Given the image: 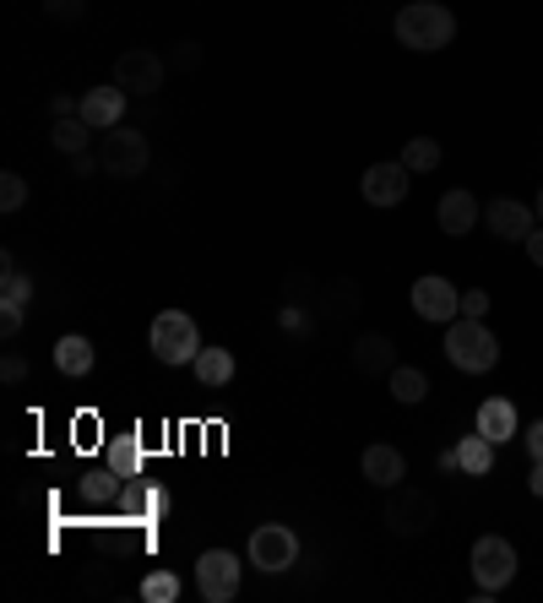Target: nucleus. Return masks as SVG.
Here are the masks:
<instances>
[{"mask_svg":"<svg viewBox=\"0 0 543 603\" xmlns=\"http://www.w3.org/2000/svg\"><path fill=\"white\" fill-rule=\"evenodd\" d=\"M0 381H6V387H22V381H28V359H22V353H6V359H0Z\"/></svg>","mask_w":543,"mask_h":603,"instance_id":"72a5a7b5","label":"nucleus"},{"mask_svg":"<svg viewBox=\"0 0 543 603\" xmlns=\"http://www.w3.org/2000/svg\"><path fill=\"white\" fill-rule=\"evenodd\" d=\"M239 576H245V565H239L234 549H206L196 560V588H202L206 603H234L239 599Z\"/></svg>","mask_w":543,"mask_h":603,"instance_id":"6e6552de","label":"nucleus"},{"mask_svg":"<svg viewBox=\"0 0 543 603\" xmlns=\"http://www.w3.org/2000/svg\"><path fill=\"white\" fill-rule=\"evenodd\" d=\"M71 174H104L98 152H76V158H71Z\"/></svg>","mask_w":543,"mask_h":603,"instance_id":"58836bf2","label":"nucleus"},{"mask_svg":"<svg viewBox=\"0 0 543 603\" xmlns=\"http://www.w3.org/2000/svg\"><path fill=\"white\" fill-rule=\"evenodd\" d=\"M191 370H196V381H202V387H228V381H234V353L206 342L202 353H196V364H191Z\"/></svg>","mask_w":543,"mask_h":603,"instance_id":"4be33fe9","label":"nucleus"},{"mask_svg":"<svg viewBox=\"0 0 543 603\" xmlns=\"http://www.w3.org/2000/svg\"><path fill=\"white\" fill-rule=\"evenodd\" d=\"M413 310H418V321L451 327V321L462 316V294H457L446 277H418V283H413Z\"/></svg>","mask_w":543,"mask_h":603,"instance_id":"9b49d317","label":"nucleus"},{"mask_svg":"<svg viewBox=\"0 0 543 603\" xmlns=\"http://www.w3.org/2000/svg\"><path fill=\"white\" fill-rule=\"evenodd\" d=\"M407 186H413V169L403 158H392V163H370L359 191H364L370 207H397V201H407Z\"/></svg>","mask_w":543,"mask_h":603,"instance_id":"f8f14e48","label":"nucleus"},{"mask_svg":"<svg viewBox=\"0 0 543 603\" xmlns=\"http://www.w3.org/2000/svg\"><path fill=\"white\" fill-rule=\"evenodd\" d=\"M163 76H169V55H158V50H147V44H131V50H120L115 55V82L126 87V93H158L163 87Z\"/></svg>","mask_w":543,"mask_h":603,"instance_id":"1a4fd4ad","label":"nucleus"},{"mask_svg":"<svg viewBox=\"0 0 543 603\" xmlns=\"http://www.w3.org/2000/svg\"><path fill=\"white\" fill-rule=\"evenodd\" d=\"M202 66V44L196 39H180L174 50H169V71H196Z\"/></svg>","mask_w":543,"mask_h":603,"instance_id":"2f4dec72","label":"nucleus"},{"mask_svg":"<svg viewBox=\"0 0 543 603\" xmlns=\"http://www.w3.org/2000/svg\"><path fill=\"white\" fill-rule=\"evenodd\" d=\"M321 316L327 321H353L359 316V283L353 277H338V283L321 288Z\"/></svg>","mask_w":543,"mask_h":603,"instance_id":"6ab92c4d","label":"nucleus"},{"mask_svg":"<svg viewBox=\"0 0 543 603\" xmlns=\"http://www.w3.org/2000/svg\"><path fill=\"white\" fill-rule=\"evenodd\" d=\"M50 115H55V120H71V115H82V98H71V93H55V98H50Z\"/></svg>","mask_w":543,"mask_h":603,"instance_id":"4c0bfd02","label":"nucleus"},{"mask_svg":"<svg viewBox=\"0 0 543 603\" xmlns=\"http://www.w3.org/2000/svg\"><path fill=\"white\" fill-rule=\"evenodd\" d=\"M82 500H87V506H120V500H126V495H120V473L109 468V463L93 468L82 478Z\"/></svg>","mask_w":543,"mask_h":603,"instance_id":"5701e85b","label":"nucleus"},{"mask_svg":"<svg viewBox=\"0 0 543 603\" xmlns=\"http://www.w3.org/2000/svg\"><path fill=\"white\" fill-rule=\"evenodd\" d=\"M147 342H152V353H158L163 364H196V353H202L196 316H191V310H158Z\"/></svg>","mask_w":543,"mask_h":603,"instance_id":"7ed1b4c3","label":"nucleus"},{"mask_svg":"<svg viewBox=\"0 0 543 603\" xmlns=\"http://www.w3.org/2000/svg\"><path fill=\"white\" fill-rule=\"evenodd\" d=\"M533 212H539V223H543V191H539V201H533Z\"/></svg>","mask_w":543,"mask_h":603,"instance_id":"37998d69","label":"nucleus"},{"mask_svg":"<svg viewBox=\"0 0 543 603\" xmlns=\"http://www.w3.org/2000/svg\"><path fill=\"white\" fill-rule=\"evenodd\" d=\"M457 468L473 473V478H483V473L494 468V441L489 435H462V446H457Z\"/></svg>","mask_w":543,"mask_h":603,"instance_id":"393cba45","label":"nucleus"},{"mask_svg":"<svg viewBox=\"0 0 543 603\" xmlns=\"http://www.w3.org/2000/svg\"><path fill=\"white\" fill-rule=\"evenodd\" d=\"M359 468H364V478H370L375 489H397V484L407 478V463H403L397 446H364Z\"/></svg>","mask_w":543,"mask_h":603,"instance_id":"a211bd4d","label":"nucleus"},{"mask_svg":"<svg viewBox=\"0 0 543 603\" xmlns=\"http://www.w3.org/2000/svg\"><path fill=\"white\" fill-rule=\"evenodd\" d=\"M468 565H473L478 599H494V593L511 588V576H517V549H511V538L483 533L473 543V554H468Z\"/></svg>","mask_w":543,"mask_h":603,"instance_id":"20e7f679","label":"nucleus"},{"mask_svg":"<svg viewBox=\"0 0 543 603\" xmlns=\"http://www.w3.org/2000/svg\"><path fill=\"white\" fill-rule=\"evenodd\" d=\"M522 441H528V452H533V463H543V419H539V424H533V430H528V435H522Z\"/></svg>","mask_w":543,"mask_h":603,"instance_id":"a19ab883","label":"nucleus"},{"mask_svg":"<svg viewBox=\"0 0 543 603\" xmlns=\"http://www.w3.org/2000/svg\"><path fill=\"white\" fill-rule=\"evenodd\" d=\"M403 163L413 174H435V169H440V141H435V136H413L403 147Z\"/></svg>","mask_w":543,"mask_h":603,"instance_id":"bb28decb","label":"nucleus"},{"mask_svg":"<svg viewBox=\"0 0 543 603\" xmlns=\"http://www.w3.org/2000/svg\"><path fill=\"white\" fill-rule=\"evenodd\" d=\"M446 359L462 370V375H489L494 364H500V342L494 332L473 321V316H457L451 327H446Z\"/></svg>","mask_w":543,"mask_h":603,"instance_id":"f03ea898","label":"nucleus"},{"mask_svg":"<svg viewBox=\"0 0 543 603\" xmlns=\"http://www.w3.org/2000/svg\"><path fill=\"white\" fill-rule=\"evenodd\" d=\"M483 223H489V234L494 240H528L533 229H539V212L533 207H522V201H511V197H500V201H489L483 207Z\"/></svg>","mask_w":543,"mask_h":603,"instance_id":"ddd939ff","label":"nucleus"},{"mask_svg":"<svg viewBox=\"0 0 543 603\" xmlns=\"http://www.w3.org/2000/svg\"><path fill=\"white\" fill-rule=\"evenodd\" d=\"M87 136H93V126H87L82 115H71V120H55V126H50V147L76 158V152H87Z\"/></svg>","mask_w":543,"mask_h":603,"instance_id":"a878e982","label":"nucleus"},{"mask_svg":"<svg viewBox=\"0 0 543 603\" xmlns=\"http://www.w3.org/2000/svg\"><path fill=\"white\" fill-rule=\"evenodd\" d=\"M435 223H440V234L462 240V234H473L478 223H483V207H478L473 191H446L440 207H435Z\"/></svg>","mask_w":543,"mask_h":603,"instance_id":"2eb2a0df","label":"nucleus"},{"mask_svg":"<svg viewBox=\"0 0 543 603\" xmlns=\"http://www.w3.org/2000/svg\"><path fill=\"white\" fill-rule=\"evenodd\" d=\"M473 430H478V435H489L494 446H505V441L522 430V419H517V402H511V398H483V402H478Z\"/></svg>","mask_w":543,"mask_h":603,"instance_id":"dca6fc26","label":"nucleus"},{"mask_svg":"<svg viewBox=\"0 0 543 603\" xmlns=\"http://www.w3.org/2000/svg\"><path fill=\"white\" fill-rule=\"evenodd\" d=\"M22 207H28V180L6 169V174H0V212L11 218V212H22Z\"/></svg>","mask_w":543,"mask_h":603,"instance_id":"c756f323","label":"nucleus"},{"mask_svg":"<svg viewBox=\"0 0 543 603\" xmlns=\"http://www.w3.org/2000/svg\"><path fill=\"white\" fill-rule=\"evenodd\" d=\"M93 359H98V353H93V342H87L82 332H66L61 342H55V370H61V375H87Z\"/></svg>","mask_w":543,"mask_h":603,"instance_id":"412c9836","label":"nucleus"},{"mask_svg":"<svg viewBox=\"0 0 543 603\" xmlns=\"http://www.w3.org/2000/svg\"><path fill=\"white\" fill-rule=\"evenodd\" d=\"M141 599L147 603H174L180 599V576H174V571H147V576H141Z\"/></svg>","mask_w":543,"mask_h":603,"instance_id":"c85d7f7f","label":"nucleus"},{"mask_svg":"<svg viewBox=\"0 0 543 603\" xmlns=\"http://www.w3.org/2000/svg\"><path fill=\"white\" fill-rule=\"evenodd\" d=\"M98 163H104V174H115V180H141L147 163H152V147H147V136L131 131V126L120 120L115 131H104V141H98Z\"/></svg>","mask_w":543,"mask_h":603,"instance_id":"39448f33","label":"nucleus"},{"mask_svg":"<svg viewBox=\"0 0 543 603\" xmlns=\"http://www.w3.org/2000/svg\"><path fill=\"white\" fill-rule=\"evenodd\" d=\"M71 441H76V446H93V441H98V419H93V413H82V419L71 424Z\"/></svg>","mask_w":543,"mask_h":603,"instance_id":"c9c22d12","label":"nucleus"},{"mask_svg":"<svg viewBox=\"0 0 543 603\" xmlns=\"http://www.w3.org/2000/svg\"><path fill=\"white\" fill-rule=\"evenodd\" d=\"M50 22H82V0H44Z\"/></svg>","mask_w":543,"mask_h":603,"instance_id":"473e14b6","label":"nucleus"},{"mask_svg":"<svg viewBox=\"0 0 543 603\" xmlns=\"http://www.w3.org/2000/svg\"><path fill=\"white\" fill-rule=\"evenodd\" d=\"M348 359H353L359 375H392L397 370V348H392V337H381V332H364L348 348Z\"/></svg>","mask_w":543,"mask_h":603,"instance_id":"f3484780","label":"nucleus"},{"mask_svg":"<svg viewBox=\"0 0 543 603\" xmlns=\"http://www.w3.org/2000/svg\"><path fill=\"white\" fill-rule=\"evenodd\" d=\"M126 87L120 82H109V87H87L82 93V120L93 126V131H115L120 120H126Z\"/></svg>","mask_w":543,"mask_h":603,"instance_id":"4468645a","label":"nucleus"},{"mask_svg":"<svg viewBox=\"0 0 543 603\" xmlns=\"http://www.w3.org/2000/svg\"><path fill=\"white\" fill-rule=\"evenodd\" d=\"M120 511H126V517H158V511H169V495H158V489L136 484L131 495L120 500Z\"/></svg>","mask_w":543,"mask_h":603,"instance_id":"cd10ccee","label":"nucleus"},{"mask_svg":"<svg viewBox=\"0 0 543 603\" xmlns=\"http://www.w3.org/2000/svg\"><path fill=\"white\" fill-rule=\"evenodd\" d=\"M277 321H283V332H310V310L305 305H283Z\"/></svg>","mask_w":543,"mask_h":603,"instance_id":"f704fd0d","label":"nucleus"},{"mask_svg":"<svg viewBox=\"0 0 543 603\" xmlns=\"http://www.w3.org/2000/svg\"><path fill=\"white\" fill-rule=\"evenodd\" d=\"M283 299H288V305H310V299H316V283H310L305 272H288V277H283Z\"/></svg>","mask_w":543,"mask_h":603,"instance_id":"7c9ffc66","label":"nucleus"},{"mask_svg":"<svg viewBox=\"0 0 543 603\" xmlns=\"http://www.w3.org/2000/svg\"><path fill=\"white\" fill-rule=\"evenodd\" d=\"M251 565L256 571H267V576H283V571H294V560H299V533L294 528H283V522H262L256 533H251Z\"/></svg>","mask_w":543,"mask_h":603,"instance_id":"0eeeda50","label":"nucleus"},{"mask_svg":"<svg viewBox=\"0 0 543 603\" xmlns=\"http://www.w3.org/2000/svg\"><path fill=\"white\" fill-rule=\"evenodd\" d=\"M104 463L120 473L126 484H136V478H141V435H131V430H126V435H115V441L104 446Z\"/></svg>","mask_w":543,"mask_h":603,"instance_id":"aec40b11","label":"nucleus"},{"mask_svg":"<svg viewBox=\"0 0 543 603\" xmlns=\"http://www.w3.org/2000/svg\"><path fill=\"white\" fill-rule=\"evenodd\" d=\"M528 489H533V495L543 500V463H533V478H528Z\"/></svg>","mask_w":543,"mask_h":603,"instance_id":"79ce46f5","label":"nucleus"},{"mask_svg":"<svg viewBox=\"0 0 543 603\" xmlns=\"http://www.w3.org/2000/svg\"><path fill=\"white\" fill-rule=\"evenodd\" d=\"M392 33H397L403 50L435 55V50H446L457 39V11L440 6V0H407L403 11H397V22H392Z\"/></svg>","mask_w":543,"mask_h":603,"instance_id":"f257e3e1","label":"nucleus"},{"mask_svg":"<svg viewBox=\"0 0 543 603\" xmlns=\"http://www.w3.org/2000/svg\"><path fill=\"white\" fill-rule=\"evenodd\" d=\"M28 299H33V283L17 272V262H11V256H0V337H6V342L22 332Z\"/></svg>","mask_w":543,"mask_h":603,"instance_id":"9d476101","label":"nucleus"},{"mask_svg":"<svg viewBox=\"0 0 543 603\" xmlns=\"http://www.w3.org/2000/svg\"><path fill=\"white\" fill-rule=\"evenodd\" d=\"M462 316H473V321L489 316V294H483V288H468V294H462Z\"/></svg>","mask_w":543,"mask_h":603,"instance_id":"e433bc0d","label":"nucleus"},{"mask_svg":"<svg viewBox=\"0 0 543 603\" xmlns=\"http://www.w3.org/2000/svg\"><path fill=\"white\" fill-rule=\"evenodd\" d=\"M522 251H528V262H533V267H543V223L528 234V240H522Z\"/></svg>","mask_w":543,"mask_h":603,"instance_id":"ea45409f","label":"nucleus"},{"mask_svg":"<svg viewBox=\"0 0 543 603\" xmlns=\"http://www.w3.org/2000/svg\"><path fill=\"white\" fill-rule=\"evenodd\" d=\"M381 522H386V533H397V538L429 533V528H435V500H429L424 489H413V484H397V489H386Z\"/></svg>","mask_w":543,"mask_h":603,"instance_id":"423d86ee","label":"nucleus"},{"mask_svg":"<svg viewBox=\"0 0 543 603\" xmlns=\"http://www.w3.org/2000/svg\"><path fill=\"white\" fill-rule=\"evenodd\" d=\"M386 392L403 402V408H413V402L429 398V375H424V370H413V364H397V370L386 375Z\"/></svg>","mask_w":543,"mask_h":603,"instance_id":"b1692460","label":"nucleus"}]
</instances>
